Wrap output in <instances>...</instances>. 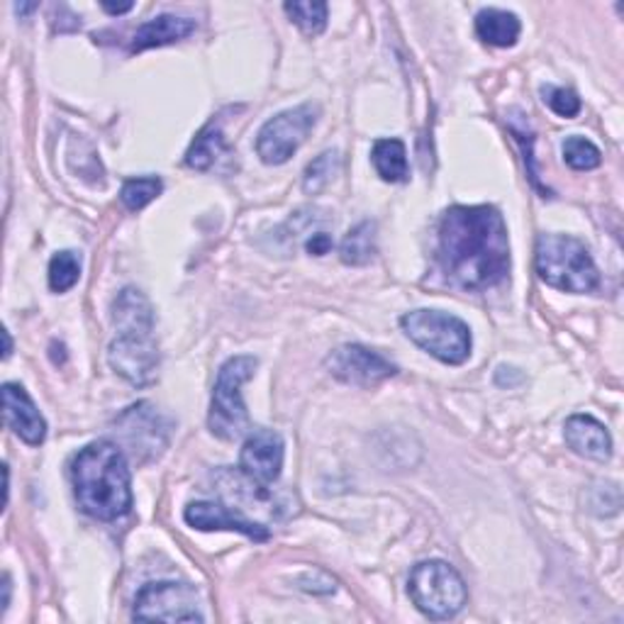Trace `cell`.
<instances>
[{"label":"cell","mask_w":624,"mask_h":624,"mask_svg":"<svg viewBox=\"0 0 624 624\" xmlns=\"http://www.w3.org/2000/svg\"><path fill=\"white\" fill-rule=\"evenodd\" d=\"M437 263L451 288L481 293L510 273L508 227L493 206H454L441 215Z\"/></svg>","instance_id":"6da1fadb"},{"label":"cell","mask_w":624,"mask_h":624,"mask_svg":"<svg viewBox=\"0 0 624 624\" xmlns=\"http://www.w3.org/2000/svg\"><path fill=\"white\" fill-rule=\"evenodd\" d=\"M71 483L79 508L93 520L113 522L132 510L129 466L115 441L83 447L71 464Z\"/></svg>","instance_id":"7a4b0ae2"},{"label":"cell","mask_w":624,"mask_h":624,"mask_svg":"<svg viewBox=\"0 0 624 624\" xmlns=\"http://www.w3.org/2000/svg\"><path fill=\"white\" fill-rule=\"evenodd\" d=\"M537 273L547 285L563 293H593L600 273L591 251L569 235H542L537 239Z\"/></svg>","instance_id":"3957f363"},{"label":"cell","mask_w":624,"mask_h":624,"mask_svg":"<svg viewBox=\"0 0 624 624\" xmlns=\"http://www.w3.org/2000/svg\"><path fill=\"white\" fill-rule=\"evenodd\" d=\"M259 362L257 356L239 354L227 358L220 366L218 381H215L208 427L215 437L225 441H235L239 437L249 435V413L242 401V386L254 376Z\"/></svg>","instance_id":"277c9868"},{"label":"cell","mask_w":624,"mask_h":624,"mask_svg":"<svg viewBox=\"0 0 624 624\" xmlns=\"http://www.w3.org/2000/svg\"><path fill=\"white\" fill-rule=\"evenodd\" d=\"M407 340L439 358L441 364L459 366L471 356V330L464 320L441 310H413L401 318Z\"/></svg>","instance_id":"5b68a950"},{"label":"cell","mask_w":624,"mask_h":624,"mask_svg":"<svg viewBox=\"0 0 624 624\" xmlns=\"http://www.w3.org/2000/svg\"><path fill=\"white\" fill-rule=\"evenodd\" d=\"M415 607L429 620H451L466 605V583L461 573L447 561H423L417 563L407 581Z\"/></svg>","instance_id":"8992f818"},{"label":"cell","mask_w":624,"mask_h":624,"mask_svg":"<svg viewBox=\"0 0 624 624\" xmlns=\"http://www.w3.org/2000/svg\"><path fill=\"white\" fill-rule=\"evenodd\" d=\"M320 119V105L315 103H303L291 111H283L269 123H263L257 135V152L263 164L269 166H281L291 156L303 147V142L318 125Z\"/></svg>","instance_id":"52a82bcc"},{"label":"cell","mask_w":624,"mask_h":624,"mask_svg":"<svg viewBox=\"0 0 624 624\" xmlns=\"http://www.w3.org/2000/svg\"><path fill=\"white\" fill-rule=\"evenodd\" d=\"M132 617L139 622H206L200 595L188 583H147L137 593Z\"/></svg>","instance_id":"ba28073f"},{"label":"cell","mask_w":624,"mask_h":624,"mask_svg":"<svg viewBox=\"0 0 624 624\" xmlns=\"http://www.w3.org/2000/svg\"><path fill=\"white\" fill-rule=\"evenodd\" d=\"M154 330H123L117 332L107 362L117 376H123L132 386H152L159 368V350L154 342Z\"/></svg>","instance_id":"9c48e42d"},{"label":"cell","mask_w":624,"mask_h":624,"mask_svg":"<svg viewBox=\"0 0 624 624\" xmlns=\"http://www.w3.org/2000/svg\"><path fill=\"white\" fill-rule=\"evenodd\" d=\"M325 366L334 378L358 388H374L398 374V366L362 344H344L340 350H334L327 354Z\"/></svg>","instance_id":"30bf717a"},{"label":"cell","mask_w":624,"mask_h":624,"mask_svg":"<svg viewBox=\"0 0 624 624\" xmlns=\"http://www.w3.org/2000/svg\"><path fill=\"white\" fill-rule=\"evenodd\" d=\"M285 444L279 431L273 429H251L239 454V468L242 474L259 486H271L279 481L283 468Z\"/></svg>","instance_id":"8fae6325"},{"label":"cell","mask_w":624,"mask_h":624,"mask_svg":"<svg viewBox=\"0 0 624 624\" xmlns=\"http://www.w3.org/2000/svg\"><path fill=\"white\" fill-rule=\"evenodd\" d=\"M184 518L190 527L202 532H212V530H232V532H242L245 537L254 539V542H267L269 539V530L259 522L247 520L242 512H237L235 508H227L222 502H190L186 508Z\"/></svg>","instance_id":"7c38bea8"},{"label":"cell","mask_w":624,"mask_h":624,"mask_svg":"<svg viewBox=\"0 0 624 624\" xmlns=\"http://www.w3.org/2000/svg\"><path fill=\"white\" fill-rule=\"evenodd\" d=\"M3 410L6 423L15 431V435L30 444V447H40L46 437V423L40 415L38 405L32 403L28 391L20 383H6L3 386Z\"/></svg>","instance_id":"4fadbf2b"},{"label":"cell","mask_w":624,"mask_h":624,"mask_svg":"<svg viewBox=\"0 0 624 624\" xmlns=\"http://www.w3.org/2000/svg\"><path fill=\"white\" fill-rule=\"evenodd\" d=\"M563 439L569 449L583 459L607 461L612 456V437L603 423L591 415H571L563 425Z\"/></svg>","instance_id":"5bb4252c"},{"label":"cell","mask_w":624,"mask_h":624,"mask_svg":"<svg viewBox=\"0 0 624 624\" xmlns=\"http://www.w3.org/2000/svg\"><path fill=\"white\" fill-rule=\"evenodd\" d=\"M198 22L190 18H178V15H156L149 22L135 32L132 38L129 50L132 52H144V50H154V46H166L174 42H181L190 34L196 32Z\"/></svg>","instance_id":"9a60e30c"},{"label":"cell","mask_w":624,"mask_h":624,"mask_svg":"<svg viewBox=\"0 0 624 624\" xmlns=\"http://www.w3.org/2000/svg\"><path fill=\"white\" fill-rule=\"evenodd\" d=\"M159 423H162V417L149 403L132 405L125 415L117 417L119 431H123V429H139V437L129 444V447L135 449V454L144 451V449L152 451V454H159L164 449L166 439L162 437L164 427H159Z\"/></svg>","instance_id":"2e32d148"},{"label":"cell","mask_w":624,"mask_h":624,"mask_svg":"<svg viewBox=\"0 0 624 624\" xmlns=\"http://www.w3.org/2000/svg\"><path fill=\"white\" fill-rule=\"evenodd\" d=\"M520 32H522V22L518 15L510 13V10L483 8L481 13L476 15V34L490 46L508 50V46L518 44Z\"/></svg>","instance_id":"e0dca14e"},{"label":"cell","mask_w":624,"mask_h":624,"mask_svg":"<svg viewBox=\"0 0 624 624\" xmlns=\"http://www.w3.org/2000/svg\"><path fill=\"white\" fill-rule=\"evenodd\" d=\"M371 159L383 181L388 184H405L410 176V166H407V152L401 139H378L371 152Z\"/></svg>","instance_id":"ac0fdd59"},{"label":"cell","mask_w":624,"mask_h":624,"mask_svg":"<svg viewBox=\"0 0 624 624\" xmlns=\"http://www.w3.org/2000/svg\"><path fill=\"white\" fill-rule=\"evenodd\" d=\"M376 254V222H358L354 230H350L342 239L340 257L350 267H364Z\"/></svg>","instance_id":"d6986e66"},{"label":"cell","mask_w":624,"mask_h":624,"mask_svg":"<svg viewBox=\"0 0 624 624\" xmlns=\"http://www.w3.org/2000/svg\"><path fill=\"white\" fill-rule=\"evenodd\" d=\"M225 149V137L220 125L208 123L198 132V137L190 144L186 152V164L196 171H208Z\"/></svg>","instance_id":"ffe728a7"},{"label":"cell","mask_w":624,"mask_h":624,"mask_svg":"<svg viewBox=\"0 0 624 624\" xmlns=\"http://www.w3.org/2000/svg\"><path fill=\"white\" fill-rule=\"evenodd\" d=\"M283 10L308 38H318L327 28L330 8L327 3H320V0H293V3H285Z\"/></svg>","instance_id":"44dd1931"},{"label":"cell","mask_w":624,"mask_h":624,"mask_svg":"<svg viewBox=\"0 0 624 624\" xmlns=\"http://www.w3.org/2000/svg\"><path fill=\"white\" fill-rule=\"evenodd\" d=\"M164 190L162 178L156 176H142V178H129L125 181L123 190H119V200L123 206L132 212H137L142 208H147L154 198H159Z\"/></svg>","instance_id":"7402d4cb"},{"label":"cell","mask_w":624,"mask_h":624,"mask_svg":"<svg viewBox=\"0 0 624 624\" xmlns=\"http://www.w3.org/2000/svg\"><path fill=\"white\" fill-rule=\"evenodd\" d=\"M81 279V257L76 251H59L50 261V288L54 293H66Z\"/></svg>","instance_id":"603a6c76"},{"label":"cell","mask_w":624,"mask_h":624,"mask_svg":"<svg viewBox=\"0 0 624 624\" xmlns=\"http://www.w3.org/2000/svg\"><path fill=\"white\" fill-rule=\"evenodd\" d=\"M337 171H340V152H322L318 159H312L308 164L303 176V190L308 196H318Z\"/></svg>","instance_id":"cb8c5ba5"},{"label":"cell","mask_w":624,"mask_h":624,"mask_svg":"<svg viewBox=\"0 0 624 624\" xmlns=\"http://www.w3.org/2000/svg\"><path fill=\"white\" fill-rule=\"evenodd\" d=\"M563 162H566L571 169L575 171H593L603 162V154L595 147L591 139L573 135L566 142H563Z\"/></svg>","instance_id":"d4e9b609"},{"label":"cell","mask_w":624,"mask_h":624,"mask_svg":"<svg viewBox=\"0 0 624 624\" xmlns=\"http://www.w3.org/2000/svg\"><path fill=\"white\" fill-rule=\"evenodd\" d=\"M544 103L554 111L559 117H575L581 113V98L579 93L561 86H544L542 89Z\"/></svg>","instance_id":"484cf974"},{"label":"cell","mask_w":624,"mask_h":624,"mask_svg":"<svg viewBox=\"0 0 624 624\" xmlns=\"http://www.w3.org/2000/svg\"><path fill=\"white\" fill-rule=\"evenodd\" d=\"M305 249H308V254H312V257H325L327 251L332 249V237L327 232H315L308 239Z\"/></svg>","instance_id":"4316f807"},{"label":"cell","mask_w":624,"mask_h":624,"mask_svg":"<svg viewBox=\"0 0 624 624\" xmlns=\"http://www.w3.org/2000/svg\"><path fill=\"white\" fill-rule=\"evenodd\" d=\"M522 378H524L522 371L512 368V366H500L496 374L498 386H518V383H522Z\"/></svg>","instance_id":"83f0119b"},{"label":"cell","mask_w":624,"mask_h":624,"mask_svg":"<svg viewBox=\"0 0 624 624\" xmlns=\"http://www.w3.org/2000/svg\"><path fill=\"white\" fill-rule=\"evenodd\" d=\"M103 10H105V13H111V15H123V13H129V10H132V3H123V6L103 3Z\"/></svg>","instance_id":"f1b7e54d"},{"label":"cell","mask_w":624,"mask_h":624,"mask_svg":"<svg viewBox=\"0 0 624 624\" xmlns=\"http://www.w3.org/2000/svg\"><path fill=\"white\" fill-rule=\"evenodd\" d=\"M10 605V575L3 579V610Z\"/></svg>","instance_id":"f546056e"},{"label":"cell","mask_w":624,"mask_h":624,"mask_svg":"<svg viewBox=\"0 0 624 624\" xmlns=\"http://www.w3.org/2000/svg\"><path fill=\"white\" fill-rule=\"evenodd\" d=\"M3 340H6V352H3V356L8 358L10 352H13V342H10V332H8V330H3Z\"/></svg>","instance_id":"4dcf8cb0"}]
</instances>
